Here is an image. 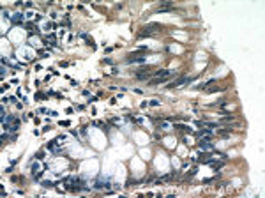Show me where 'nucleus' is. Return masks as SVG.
Returning <instances> with one entry per match:
<instances>
[{"instance_id":"8","label":"nucleus","mask_w":265,"mask_h":198,"mask_svg":"<svg viewBox=\"0 0 265 198\" xmlns=\"http://www.w3.org/2000/svg\"><path fill=\"white\" fill-rule=\"evenodd\" d=\"M173 127H175V129H180V131H186V133H193V129H191L189 126H184V124H175Z\"/></svg>"},{"instance_id":"11","label":"nucleus","mask_w":265,"mask_h":198,"mask_svg":"<svg viewBox=\"0 0 265 198\" xmlns=\"http://www.w3.org/2000/svg\"><path fill=\"white\" fill-rule=\"evenodd\" d=\"M170 127V124L166 122V120H161L159 124H157V129H168Z\"/></svg>"},{"instance_id":"5","label":"nucleus","mask_w":265,"mask_h":198,"mask_svg":"<svg viewBox=\"0 0 265 198\" xmlns=\"http://www.w3.org/2000/svg\"><path fill=\"white\" fill-rule=\"evenodd\" d=\"M212 159V154L210 152H203V154H200V158H198V161L200 163H209Z\"/></svg>"},{"instance_id":"3","label":"nucleus","mask_w":265,"mask_h":198,"mask_svg":"<svg viewBox=\"0 0 265 198\" xmlns=\"http://www.w3.org/2000/svg\"><path fill=\"white\" fill-rule=\"evenodd\" d=\"M198 147H200L202 150H205V152H212V150H214V145H212L207 138H203V140L198 142Z\"/></svg>"},{"instance_id":"1","label":"nucleus","mask_w":265,"mask_h":198,"mask_svg":"<svg viewBox=\"0 0 265 198\" xmlns=\"http://www.w3.org/2000/svg\"><path fill=\"white\" fill-rule=\"evenodd\" d=\"M163 30V27L159 23H150V25H145L140 32H138V37H150L154 34H159Z\"/></svg>"},{"instance_id":"4","label":"nucleus","mask_w":265,"mask_h":198,"mask_svg":"<svg viewBox=\"0 0 265 198\" xmlns=\"http://www.w3.org/2000/svg\"><path fill=\"white\" fill-rule=\"evenodd\" d=\"M145 62V57L143 55H129V58H127V64H143Z\"/></svg>"},{"instance_id":"14","label":"nucleus","mask_w":265,"mask_h":198,"mask_svg":"<svg viewBox=\"0 0 265 198\" xmlns=\"http://www.w3.org/2000/svg\"><path fill=\"white\" fill-rule=\"evenodd\" d=\"M42 186H44V188H53V182H50V181H42Z\"/></svg>"},{"instance_id":"12","label":"nucleus","mask_w":265,"mask_h":198,"mask_svg":"<svg viewBox=\"0 0 265 198\" xmlns=\"http://www.w3.org/2000/svg\"><path fill=\"white\" fill-rule=\"evenodd\" d=\"M18 126H19V120H16L12 126H9V127H7V131H18Z\"/></svg>"},{"instance_id":"16","label":"nucleus","mask_w":265,"mask_h":198,"mask_svg":"<svg viewBox=\"0 0 265 198\" xmlns=\"http://www.w3.org/2000/svg\"><path fill=\"white\" fill-rule=\"evenodd\" d=\"M217 90H223V87H212V89H209V92H217Z\"/></svg>"},{"instance_id":"13","label":"nucleus","mask_w":265,"mask_h":198,"mask_svg":"<svg viewBox=\"0 0 265 198\" xmlns=\"http://www.w3.org/2000/svg\"><path fill=\"white\" fill-rule=\"evenodd\" d=\"M196 172H198V170H196V168H193V170H191V172L187 173V177H186V181H189L191 177H194V175H196Z\"/></svg>"},{"instance_id":"6","label":"nucleus","mask_w":265,"mask_h":198,"mask_svg":"<svg viewBox=\"0 0 265 198\" xmlns=\"http://www.w3.org/2000/svg\"><path fill=\"white\" fill-rule=\"evenodd\" d=\"M207 165H210V166H212L214 170H221V168L225 166V163H223V161H212V159H210V161H209Z\"/></svg>"},{"instance_id":"7","label":"nucleus","mask_w":265,"mask_h":198,"mask_svg":"<svg viewBox=\"0 0 265 198\" xmlns=\"http://www.w3.org/2000/svg\"><path fill=\"white\" fill-rule=\"evenodd\" d=\"M196 136H198V138H202V136L209 138V136H212V131H210V129H202V131H198V133H196Z\"/></svg>"},{"instance_id":"17","label":"nucleus","mask_w":265,"mask_h":198,"mask_svg":"<svg viewBox=\"0 0 265 198\" xmlns=\"http://www.w3.org/2000/svg\"><path fill=\"white\" fill-rule=\"evenodd\" d=\"M35 158H37V159H42V158H44V152H42V150H41V152H37V154H35Z\"/></svg>"},{"instance_id":"15","label":"nucleus","mask_w":265,"mask_h":198,"mask_svg":"<svg viewBox=\"0 0 265 198\" xmlns=\"http://www.w3.org/2000/svg\"><path fill=\"white\" fill-rule=\"evenodd\" d=\"M136 184H138V182H136V181H135V179H129V181H127V184H126V186H136Z\"/></svg>"},{"instance_id":"10","label":"nucleus","mask_w":265,"mask_h":198,"mask_svg":"<svg viewBox=\"0 0 265 198\" xmlns=\"http://www.w3.org/2000/svg\"><path fill=\"white\" fill-rule=\"evenodd\" d=\"M11 19H12V23H21V19H23V14H21V13H19V14H16V16H12Z\"/></svg>"},{"instance_id":"2","label":"nucleus","mask_w":265,"mask_h":198,"mask_svg":"<svg viewBox=\"0 0 265 198\" xmlns=\"http://www.w3.org/2000/svg\"><path fill=\"white\" fill-rule=\"evenodd\" d=\"M194 78L193 76H182V78H179V80H173L170 85H168V89H175V87H182V85H186V83H191Z\"/></svg>"},{"instance_id":"9","label":"nucleus","mask_w":265,"mask_h":198,"mask_svg":"<svg viewBox=\"0 0 265 198\" xmlns=\"http://www.w3.org/2000/svg\"><path fill=\"white\" fill-rule=\"evenodd\" d=\"M152 76V73H148V71H143V73H136V78L138 80H148Z\"/></svg>"}]
</instances>
